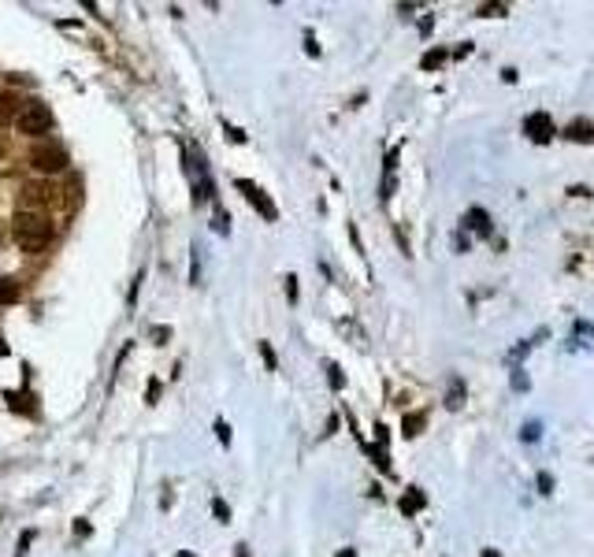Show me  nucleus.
<instances>
[{
  "mask_svg": "<svg viewBox=\"0 0 594 557\" xmlns=\"http://www.w3.org/2000/svg\"><path fill=\"white\" fill-rule=\"evenodd\" d=\"M212 513H216V517L227 524V520H230V505H227L223 498H212Z\"/></svg>",
  "mask_w": 594,
  "mask_h": 557,
  "instance_id": "24",
  "label": "nucleus"
},
{
  "mask_svg": "<svg viewBox=\"0 0 594 557\" xmlns=\"http://www.w3.org/2000/svg\"><path fill=\"white\" fill-rule=\"evenodd\" d=\"M216 231H220V234L230 231V220H227V212H223V208H216Z\"/></svg>",
  "mask_w": 594,
  "mask_h": 557,
  "instance_id": "28",
  "label": "nucleus"
},
{
  "mask_svg": "<svg viewBox=\"0 0 594 557\" xmlns=\"http://www.w3.org/2000/svg\"><path fill=\"white\" fill-rule=\"evenodd\" d=\"M338 331H342L345 338H350V346H360V350L368 346V335L360 331V327H357L353 320H338Z\"/></svg>",
  "mask_w": 594,
  "mask_h": 557,
  "instance_id": "11",
  "label": "nucleus"
},
{
  "mask_svg": "<svg viewBox=\"0 0 594 557\" xmlns=\"http://www.w3.org/2000/svg\"><path fill=\"white\" fill-rule=\"evenodd\" d=\"M178 557H197V553H190V550H178Z\"/></svg>",
  "mask_w": 594,
  "mask_h": 557,
  "instance_id": "38",
  "label": "nucleus"
},
{
  "mask_svg": "<svg viewBox=\"0 0 594 557\" xmlns=\"http://www.w3.org/2000/svg\"><path fill=\"white\" fill-rule=\"evenodd\" d=\"M360 446H364V453H368L372 461H375V468H379V472H387V476H390V472H394V465H390L387 450H383V446H372V442H360Z\"/></svg>",
  "mask_w": 594,
  "mask_h": 557,
  "instance_id": "14",
  "label": "nucleus"
},
{
  "mask_svg": "<svg viewBox=\"0 0 594 557\" xmlns=\"http://www.w3.org/2000/svg\"><path fill=\"white\" fill-rule=\"evenodd\" d=\"M483 557H502V553H498V550H494V546H487V550H483Z\"/></svg>",
  "mask_w": 594,
  "mask_h": 557,
  "instance_id": "37",
  "label": "nucleus"
},
{
  "mask_svg": "<svg viewBox=\"0 0 594 557\" xmlns=\"http://www.w3.org/2000/svg\"><path fill=\"white\" fill-rule=\"evenodd\" d=\"M565 138H568V141H587V145H594V126H590L587 119L568 123V126H565Z\"/></svg>",
  "mask_w": 594,
  "mask_h": 557,
  "instance_id": "9",
  "label": "nucleus"
},
{
  "mask_svg": "<svg viewBox=\"0 0 594 557\" xmlns=\"http://www.w3.org/2000/svg\"><path fill=\"white\" fill-rule=\"evenodd\" d=\"M513 386H517V390H527V375H524V368L513 372Z\"/></svg>",
  "mask_w": 594,
  "mask_h": 557,
  "instance_id": "32",
  "label": "nucleus"
},
{
  "mask_svg": "<svg viewBox=\"0 0 594 557\" xmlns=\"http://www.w3.org/2000/svg\"><path fill=\"white\" fill-rule=\"evenodd\" d=\"M286 301L297 305V275H286Z\"/></svg>",
  "mask_w": 594,
  "mask_h": 557,
  "instance_id": "27",
  "label": "nucleus"
},
{
  "mask_svg": "<svg viewBox=\"0 0 594 557\" xmlns=\"http://www.w3.org/2000/svg\"><path fill=\"white\" fill-rule=\"evenodd\" d=\"M8 401H11V409L15 413H34V405H26V401H34V398H26V394H19V390H8L4 394Z\"/></svg>",
  "mask_w": 594,
  "mask_h": 557,
  "instance_id": "17",
  "label": "nucleus"
},
{
  "mask_svg": "<svg viewBox=\"0 0 594 557\" xmlns=\"http://www.w3.org/2000/svg\"><path fill=\"white\" fill-rule=\"evenodd\" d=\"M446 405H450V409H460V405H465V383H460V379H453L450 394H446Z\"/></svg>",
  "mask_w": 594,
  "mask_h": 557,
  "instance_id": "18",
  "label": "nucleus"
},
{
  "mask_svg": "<svg viewBox=\"0 0 594 557\" xmlns=\"http://www.w3.org/2000/svg\"><path fill=\"white\" fill-rule=\"evenodd\" d=\"M524 134L531 138L535 145H546L554 138V119L546 116V112H531V116L524 119Z\"/></svg>",
  "mask_w": 594,
  "mask_h": 557,
  "instance_id": "7",
  "label": "nucleus"
},
{
  "mask_svg": "<svg viewBox=\"0 0 594 557\" xmlns=\"http://www.w3.org/2000/svg\"><path fill=\"white\" fill-rule=\"evenodd\" d=\"M223 130H227V138H230V141H234V145H245V138H249V134H245V130H242V126H234V123H227V119H223Z\"/></svg>",
  "mask_w": 594,
  "mask_h": 557,
  "instance_id": "21",
  "label": "nucleus"
},
{
  "mask_svg": "<svg viewBox=\"0 0 594 557\" xmlns=\"http://www.w3.org/2000/svg\"><path fill=\"white\" fill-rule=\"evenodd\" d=\"M15 116H19L15 112V97L0 90V123H15Z\"/></svg>",
  "mask_w": 594,
  "mask_h": 557,
  "instance_id": "15",
  "label": "nucleus"
},
{
  "mask_svg": "<svg viewBox=\"0 0 594 557\" xmlns=\"http://www.w3.org/2000/svg\"><path fill=\"white\" fill-rule=\"evenodd\" d=\"M30 543H34V531H23V535H19V550H15V557H23Z\"/></svg>",
  "mask_w": 594,
  "mask_h": 557,
  "instance_id": "31",
  "label": "nucleus"
},
{
  "mask_svg": "<svg viewBox=\"0 0 594 557\" xmlns=\"http://www.w3.org/2000/svg\"><path fill=\"white\" fill-rule=\"evenodd\" d=\"M0 156H4V149H0Z\"/></svg>",
  "mask_w": 594,
  "mask_h": 557,
  "instance_id": "39",
  "label": "nucleus"
},
{
  "mask_svg": "<svg viewBox=\"0 0 594 557\" xmlns=\"http://www.w3.org/2000/svg\"><path fill=\"white\" fill-rule=\"evenodd\" d=\"M423 502H427L423 490H420V487H409V494L401 498V513H405V517H416V513L423 509Z\"/></svg>",
  "mask_w": 594,
  "mask_h": 557,
  "instance_id": "10",
  "label": "nucleus"
},
{
  "mask_svg": "<svg viewBox=\"0 0 594 557\" xmlns=\"http://www.w3.org/2000/svg\"><path fill=\"white\" fill-rule=\"evenodd\" d=\"M156 398H160V383L153 379V383L145 386V401H148V405H156Z\"/></svg>",
  "mask_w": 594,
  "mask_h": 557,
  "instance_id": "29",
  "label": "nucleus"
},
{
  "mask_svg": "<svg viewBox=\"0 0 594 557\" xmlns=\"http://www.w3.org/2000/svg\"><path fill=\"white\" fill-rule=\"evenodd\" d=\"M216 435H220L223 446H230V428H227V420H216Z\"/></svg>",
  "mask_w": 594,
  "mask_h": 557,
  "instance_id": "30",
  "label": "nucleus"
},
{
  "mask_svg": "<svg viewBox=\"0 0 594 557\" xmlns=\"http://www.w3.org/2000/svg\"><path fill=\"white\" fill-rule=\"evenodd\" d=\"M338 557H357V550H353V546H345V550H338Z\"/></svg>",
  "mask_w": 594,
  "mask_h": 557,
  "instance_id": "36",
  "label": "nucleus"
},
{
  "mask_svg": "<svg viewBox=\"0 0 594 557\" xmlns=\"http://www.w3.org/2000/svg\"><path fill=\"white\" fill-rule=\"evenodd\" d=\"M423 428H427V416L423 413H405V420H401V435L405 438H416Z\"/></svg>",
  "mask_w": 594,
  "mask_h": 557,
  "instance_id": "13",
  "label": "nucleus"
},
{
  "mask_svg": "<svg viewBox=\"0 0 594 557\" xmlns=\"http://www.w3.org/2000/svg\"><path fill=\"white\" fill-rule=\"evenodd\" d=\"M465 227H468V231H475L480 238H487V234H490V216H487L483 208H468V216H465Z\"/></svg>",
  "mask_w": 594,
  "mask_h": 557,
  "instance_id": "8",
  "label": "nucleus"
},
{
  "mask_svg": "<svg viewBox=\"0 0 594 557\" xmlns=\"http://www.w3.org/2000/svg\"><path fill=\"white\" fill-rule=\"evenodd\" d=\"M539 490L542 494H554V476L550 472H539Z\"/></svg>",
  "mask_w": 594,
  "mask_h": 557,
  "instance_id": "26",
  "label": "nucleus"
},
{
  "mask_svg": "<svg viewBox=\"0 0 594 557\" xmlns=\"http://www.w3.org/2000/svg\"><path fill=\"white\" fill-rule=\"evenodd\" d=\"M90 531H93V528H90V524H86V520H75V535H78V539H86Z\"/></svg>",
  "mask_w": 594,
  "mask_h": 557,
  "instance_id": "33",
  "label": "nucleus"
},
{
  "mask_svg": "<svg viewBox=\"0 0 594 557\" xmlns=\"http://www.w3.org/2000/svg\"><path fill=\"white\" fill-rule=\"evenodd\" d=\"M446 60H450V53H446V48H431V53L423 56V71H438Z\"/></svg>",
  "mask_w": 594,
  "mask_h": 557,
  "instance_id": "16",
  "label": "nucleus"
},
{
  "mask_svg": "<svg viewBox=\"0 0 594 557\" xmlns=\"http://www.w3.org/2000/svg\"><path fill=\"white\" fill-rule=\"evenodd\" d=\"M183 163H186V175H190V183H193V201H208L212 193H216V186H212V178H208L205 156L190 145V149L183 153Z\"/></svg>",
  "mask_w": 594,
  "mask_h": 557,
  "instance_id": "3",
  "label": "nucleus"
},
{
  "mask_svg": "<svg viewBox=\"0 0 594 557\" xmlns=\"http://www.w3.org/2000/svg\"><path fill=\"white\" fill-rule=\"evenodd\" d=\"M260 357H264V364H268V372L279 368V357H275V350H271V342H260Z\"/></svg>",
  "mask_w": 594,
  "mask_h": 557,
  "instance_id": "20",
  "label": "nucleus"
},
{
  "mask_svg": "<svg viewBox=\"0 0 594 557\" xmlns=\"http://www.w3.org/2000/svg\"><path fill=\"white\" fill-rule=\"evenodd\" d=\"M305 48H308V56H320V45H316V38H312V34H305Z\"/></svg>",
  "mask_w": 594,
  "mask_h": 557,
  "instance_id": "34",
  "label": "nucleus"
},
{
  "mask_svg": "<svg viewBox=\"0 0 594 557\" xmlns=\"http://www.w3.org/2000/svg\"><path fill=\"white\" fill-rule=\"evenodd\" d=\"M15 130H19L23 138H41L53 130V108L45 101H26L19 104V116H15Z\"/></svg>",
  "mask_w": 594,
  "mask_h": 557,
  "instance_id": "2",
  "label": "nucleus"
},
{
  "mask_svg": "<svg viewBox=\"0 0 594 557\" xmlns=\"http://www.w3.org/2000/svg\"><path fill=\"white\" fill-rule=\"evenodd\" d=\"M234 186H238V193H242V198L249 201V205H253V208H256V212H260V216L268 220V223H275V220H279V208H275V201H271V198H268V193H264L256 183H249V178H238Z\"/></svg>",
  "mask_w": 594,
  "mask_h": 557,
  "instance_id": "5",
  "label": "nucleus"
},
{
  "mask_svg": "<svg viewBox=\"0 0 594 557\" xmlns=\"http://www.w3.org/2000/svg\"><path fill=\"white\" fill-rule=\"evenodd\" d=\"M15 301H19V286L4 278V283H0V305H15Z\"/></svg>",
  "mask_w": 594,
  "mask_h": 557,
  "instance_id": "19",
  "label": "nucleus"
},
{
  "mask_svg": "<svg viewBox=\"0 0 594 557\" xmlns=\"http://www.w3.org/2000/svg\"><path fill=\"white\" fill-rule=\"evenodd\" d=\"M30 163H34L38 171H45V175H56V171L68 168V153H63L60 145L45 141V145H34V149H30Z\"/></svg>",
  "mask_w": 594,
  "mask_h": 557,
  "instance_id": "4",
  "label": "nucleus"
},
{
  "mask_svg": "<svg viewBox=\"0 0 594 557\" xmlns=\"http://www.w3.org/2000/svg\"><path fill=\"white\" fill-rule=\"evenodd\" d=\"M11 234H15V245L23 253H45L48 245L56 238V227L45 212H30V208H19L11 220Z\"/></svg>",
  "mask_w": 594,
  "mask_h": 557,
  "instance_id": "1",
  "label": "nucleus"
},
{
  "mask_svg": "<svg viewBox=\"0 0 594 557\" xmlns=\"http://www.w3.org/2000/svg\"><path fill=\"white\" fill-rule=\"evenodd\" d=\"M394 168H398V149H390L387 160H383V201L390 198V190H394Z\"/></svg>",
  "mask_w": 594,
  "mask_h": 557,
  "instance_id": "12",
  "label": "nucleus"
},
{
  "mask_svg": "<svg viewBox=\"0 0 594 557\" xmlns=\"http://www.w3.org/2000/svg\"><path fill=\"white\" fill-rule=\"evenodd\" d=\"M387 442H390V431H387V423H375V446H383V450H387Z\"/></svg>",
  "mask_w": 594,
  "mask_h": 557,
  "instance_id": "25",
  "label": "nucleus"
},
{
  "mask_svg": "<svg viewBox=\"0 0 594 557\" xmlns=\"http://www.w3.org/2000/svg\"><path fill=\"white\" fill-rule=\"evenodd\" d=\"M505 11V4H483L480 8V15H502Z\"/></svg>",
  "mask_w": 594,
  "mask_h": 557,
  "instance_id": "35",
  "label": "nucleus"
},
{
  "mask_svg": "<svg viewBox=\"0 0 594 557\" xmlns=\"http://www.w3.org/2000/svg\"><path fill=\"white\" fill-rule=\"evenodd\" d=\"M539 435H542V423H539V420H527V423H524V431H520L524 442H535Z\"/></svg>",
  "mask_w": 594,
  "mask_h": 557,
  "instance_id": "22",
  "label": "nucleus"
},
{
  "mask_svg": "<svg viewBox=\"0 0 594 557\" xmlns=\"http://www.w3.org/2000/svg\"><path fill=\"white\" fill-rule=\"evenodd\" d=\"M327 379H331V386H335V390H342V386H345V375H342V368H338V364H327Z\"/></svg>",
  "mask_w": 594,
  "mask_h": 557,
  "instance_id": "23",
  "label": "nucleus"
},
{
  "mask_svg": "<svg viewBox=\"0 0 594 557\" xmlns=\"http://www.w3.org/2000/svg\"><path fill=\"white\" fill-rule=\"evenodd\" d=\"M56 201V190L48 186V183H26L23 186V208H30V212H41V208H48Z\"/></svg>",
  "mask_w": 594,
  "mask_h": 557,
  "instance_id": "6",
  "label": "nucleus"
}]
</instances>
